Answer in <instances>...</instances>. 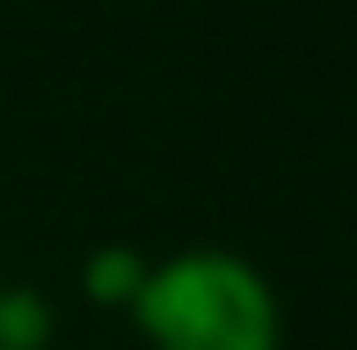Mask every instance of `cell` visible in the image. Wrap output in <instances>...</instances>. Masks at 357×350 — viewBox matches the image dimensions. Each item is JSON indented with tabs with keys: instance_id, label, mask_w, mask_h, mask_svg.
Here are the masks:
<instances>
[{
	"instance_id": "6da1fadb",
	"label": "cell",
	"mask_w": 357,
	"mask_h": 350,
	"mask_svg": "<svg viewBox=\"0 0 357 350\" xmlns=\"http://www.w3.org/2000/svg\"><path fill=\"white\" fill-rule=\"evenodd\" d=\"M146 328L160 350H270V307L255 277L226 256H197L146 292Z\"/></svg>"
},
{
	"instance_id": "7a4b0ae2",
	"label": "cell",
	"mask_w": 357,
	"mask_h": 350,
	"mask_svg": "<svg viewBox=\"0 0 357 350\" xmlns=\"http://www.w3.org/2000/svg\"><path fill=\"white\" fill-rule=\"evenodd\" d=\"M0 343H37V307H29V299H8V307H0Z\"/></svg>"
}]
</instances>
